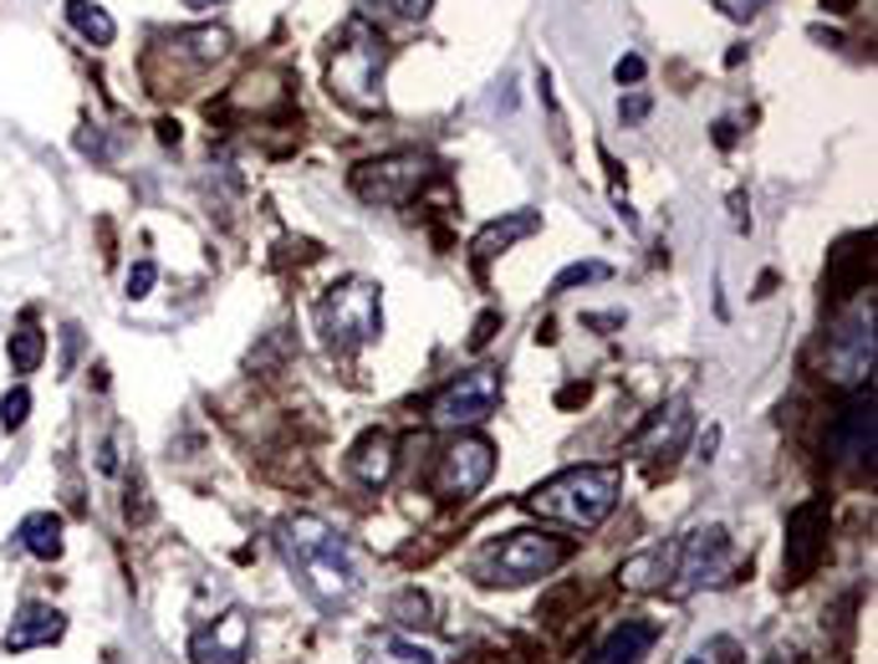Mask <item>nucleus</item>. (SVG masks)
I'll return each mask as SVG.
<instances>
[{
    "mask_svg": "<svg viewBox=\"0 0 878 664\" xmlns=\"http://www.w3.org/2000/svg\"><path fill=\"white\" fill-rule=\"evenodd\" d=\"M827 11H853V6H858V0H823Z\"/></svg>",
    "mask_w": 878,
    "mask_h": 664,
    "instance_id": "c9c22d12",
    "label": "nucleus"
},
{
    "mask_svg": "<svg viewBox=\"0 0 878 664\" xmlns=\"http://www.w3.org/2000/svg\"><path fill=\"white\" fill-rule=\"evenodd\" d=\"M15 547L21 552H31V558H41V562H56L62 558V517L56 511H31L21 527H15Z\"/></svg>",
    "mask_w": 878,
    "mask_h": 664,
    "instance_id": "aec40b11",
    "label": "nucleus"
},
{
    "mask_svg": "<svg viewBox=\"0 0 878 664\" xmlns=\"http://www.w3.org/2000/svg\"><path fill=\"white\" fill-rule=\"evenodd\" d=\"M690 429H694V414H690V398H669L665 409H654L649 419H644V429L628 445L639 455H679L684 445H690Z\"/></svg>",
    "mask_w": 878,
    "mask_h": 664,
    "instance_id": "ddd939ff",
    "label": "nucleus"
},
{
    "mask_svg": "<svg viewBox=\"0 0 878 664\" xmlns=\"http://www.w3.org/2000/svg\"><path fill=\"white\" fill-rule=\"evenodd\" d=\"M608 277V266L603 261H577V266H567L557 281H552V292H573V287H583V281H603Z\"/></svg>",
    "mask_w": 878,
    "mask_h": 664,
    "instance_id": "a878e982",
    "label": "nucleus"
},
{
    "mask_svg": "<svg viewBox=\"0 0 878 664\" xmlns=\"http://www.w3.org/2000/svg\"><path fill=\"white\" fill-rule=\"evenodd\" d=\"M654 639H659V629H654V624H639V619H634V624H618L598 650H593V660H587V664H639L644 654L654 650Z\"/></svg>",
    "mask_w": 878,
    "mask_h": 664,
    "instance_id": "a211bd4d",
    "label": "nucleus"
},
{
    "mask_svg": "<svg viewBox=\"0 0 878 664\" xmlns=\"http://www.w3.org/2000/svg\"><path fill=\"white\" fill-rule=\"evenodd\" d=\"M67 21L77 27V37H87L93 46H113V37H118V21H113L103 6H93V0H67Z\"/></svg>",
    "mask_w": 878,
    "mask_h": 664,
    "instance_id": "5701e85b",
    "label": "nucleus"
},
{
    "mask_svg": "<svg viewBox=\"0 0 878 664\" xmlns=\"http://www.w3.org/2000/svg\"><path fill=\"white\" fill-rule=\"evenodd\" d=\"M715 6H720L725 15H735V21H751V15H756L766 0H715Z\"/></svg>",
    "mask_w": 878,
    "mask_h": 664,
    "instance_id": "7c9ffc66",
    "label": "nucleus"
},
{
    "mask_svg": "<svg viewBox=\"0 0 878 664\" xmlns=\"http://www.w3.org/2000/svg\"><path fill=\"white\" fill-rule=\"evenodd\" d=\"M368 11H388V15H404V21H419V15H429V6L435 0H363Z\"/></svg>",
    "mask_w": 878,
    "mask_h": 664,
    "instance_id": "bb28decb",
    "label": "nucleus"
},
{
    "mask_svg": "<svg viewBox=\"0 0 878 664\" xmlns=\"http://www.w3.org/2000/svg\"><path fill=\"white\" fill-rule=\"evenodd\" d=\"M495 404H501V369H470L429 404V425L435 429L485 425L495 414Z\"/></svg>",
    "mask_w": 878,
    "mask_h": 664,
    "instance_id": "6e6552de",
    "label": "nucleus"
},
{
    "mask_svg": "<svg viewBox=\"0 0 878 664\" xmlns=\"http://www.w3.org/2000/svg\"><path fill=\"white\" fill-rule=\"evenodd\" d=\"M823 552H827V496H812L786 517V547H782L786 583H802L823 562Z\"/></svg>",
    "mask_w": 878,
    "mask_h": 664,
    "instance_id": "9b49d317",
    "label": "nucleus"
},
{
    "mask_svg": "<svg viewBox=\"0 0 878 664\" xmlns=\"http://www.w3.org/2000/svg\"><path fill=\"white\" fill-rule=\"evenodd\" d=\"M542 226V215L536 210H516V215H501V220H491V226L480 230L475 236V246H470V256H475V266H485V261H495L501 251H511L516 240H526L532 230Z\"/></svg>",
    "mask_w": 878,
    "mask_h": 664,
    "instance_id": "dca6fc26",
    "label": "nucleus"
},
{
    "mask_svg": "<svg viewBox=\"0 0 878 664\" xmlns=\"http://www.w3.org/2000/svg\"><path fill=\"white\" fill-rule=\"evenodd\" d=\"M761 664H786V660H761Z\"/></svg>",
    "mask_w": 878,
    "mask_h": 664,
    "instance_id": "58836bf2",
    "label": "nucleus"
},
{
    "mask_svg": "<svg viewBox=\"0 0 878 664\" xmlns=\"http://www.w3.org/2000/svg\"><path fill=\"white\" fill-rule=\"evenodd\" d=\"M384 66H388V41L373 27L368 15H347L343 31L333 37L327 52V93L337 107L373 118L384 113Z\"/></svg>",
    "mask_w": 878,
    "mask_h": 664,
    "instance_id": "f03ea898",
    "label": "nucleus"
},
{
    "mask_svg": "<svg viewBox=\"0 0 878 664\" xmlns=\"http://www.w3.org/2000/svg\"><path fill=\"white\" fill-rule=\"evenodd\" d=\"M644 113H649V97H628V103H618V118H624V123H639L644 118Z\"/></svg>",
    "mask_w": 878,
    "mask_h": 664,
    "instance_id": "2f4dec72",
    "label": "nucleus"
},
{
    "mask_svg": "<svg viewBox=\"0 0 878 664\" xmlns=\"http://www.w3.org/2000/svg\"><path fill=\"white\" fill-rule=\"evenodd\" d=\"M27 414H31V388L15 384L11 394L0 398V429H21L27 425Z\"/></svg>",
    "mask_w": 878,
    "mask_h": 664,
    "instance_id": "393cba45",
    "label": "nucleus"
},
{
    "mask_svg": "<svg viewBox=\"0 0 878 664\" xmlns=\"http://www.w3.org/2000/svg\"><path fill=\"white\" fill-rule=\"evenodd\" d=\"M731 572V537L725 527H694L690 537L669 542V588L675 598H690L710 583H725Z\"/></svg>",
    "mask_w": 878,
    "mask_h": 664,
    "instance_id": "0eeeda50",
    "label": "nucleus"
},
{
    "mask_svg": "<svg viewBox=\"0 0 878 664\" xmlns=\"http://www.w3.org/2000/svg\"><path fill=\"white\" fill-rule=\"evenodd\" d=\"M827 455L838 465H874V388H858L827 429Z\"/></svg>",
    "mask_w": 878,
    "mask_h": 664,
    "instance_id": "f8f14e48",
    "label": "nucleus"
},
{
    "mask_svg": "<svg viewBox=\"0 0 878 664\" xmlns=\"http://www.w3.org/2000/svg\"><path fill=\"white\" fill-rule=\"evenodd\" d=\"M185 6H195V11H210V6H220V0H185Z\"/></svg>",
    "mask_w": 878,
    "mask_h": 664,
    "instance_id": "e433bc0d",
    "label": "nucleus"
},
{
    "mask_svg": "<svg viewBox=\"0 0 878 664\" xmlns=\"http://www.w3.org/2000/svg\"><path fill=\"white\" fill-rule=\"evenodd\" d=\"M41 359H46V332H41L36 322H21V328L11 332V369L15 373H36Z\"/></svg>",
    "mask_w": 878,
    "mask_h": 664,
    "instance_id": "b1692460",
    "label": "nucleus"
},
{
    "mask_svg": "<svg viewBox=\"0 0 878 664\" xmlns=\"http://www.w3.org/2000/svg\"><path fill=\"white\" fill-rule=\"evenodd\" d=\"M715 144H720V148H731V144H735V123H715Z\"/></svg>",
    "mask_w": 878,
    "mask_h": 664,
    "instance_id": "473e14b6",
    "label": "nucleus"
},
{
    "mask_svg": "<svg viewBox=\"0 0 878 664\" xmlns=\"http://www.w3.org/2000/svg\"><path fill=\"white\" fill-rule=\"evenodd\" d=\"M868 246V236H848L833 251V271H827V287H833V297H848V292H858L868 281V271H874V256L864 251Z\"/></svg>",
    "mask_w": 878,
    "mask_h": 664,
    "instance_id": "6ab92c4d",
    "label": "nucleus"
},
{
    "mask_svg": "<svg viewBox=\"0 0 878 664\" xmlns=\"http://www.w3.org/2000/svg\"><path fill=\"white\" fill-rule=\"evenodd\" d=\"M495 328H501V312H485V318L475 322V332H470V347H485L495 338Z\"/></svg>",
    "mask_w": 878,
    "mask_h": 664,
    "instance_id": "c756f323",
    "label": "nucleus"
},
{
    "mask_svg": "<svg viewBox=\"0 0 878 664\" xmlns=\"http://www.w3.org/2000/svg\"><path fill=\"white\" fill-rule=\"evenodd\" d=\"M583 398H587V384H583V388H577V384H573V388H562V404H583Z\"/></svg>",
    "mask_w": 878,
    "mask_h": 664,
    "instance_id": "f704fd0d",
    "label": "nucleus"
},
{
    "mask_svg": "<svg viewBox=\"0 0 878 664\" xmlns=\"http://www.w3.org/2000/svg\"><path fill=\"white\" fill-rule=\"evenodd\" d=\"M245 650H251V619L240 609H230L226 619H215L210 629L195 634L189 660L195 664H245Z\"/></svg>",
    "mask_w": 878,
    "mask_h": 664,
    "instance_id": "4468645a",
    "label": "nucleus"
},
{
    "mask_svg": "<svg viewBox=\"0 0 878 664\" xmlns=\"http://www.w3.org/2000/svg\"><path fill=\"white\" fill-rule=\"evenodd\" d=\"M618 486H624V476L613 465H573V470L552 476L546 486H536L526 496V511L546 521H562V527H573V531H593L613 517Z\"/></svg>",
    "mask_w": 878,
    "mask_h": 664,
    "instance_id": "7ed1b4c3",
    "label": "nucleus"
},
{
    "mask_svg": "<svg viewBox=\"0 0 878 664\" xmlns=\"http://www.w3.org/2000/svg\"><path fill=\"white\" fill-rule=\"evenodd\" d=\"M874 359H878V338H874V307H853L838 328L827 332L823 347V369L838 388H874Z\"/></svg>",
    "mask_w": 878,
    "mask_h": 664,
    "instance_id": "423d86ee",
    "label": "nucleus"
},
{
    "mask_svg": "<svg viewBox=\"0 0 878 664\" xmlns=\"http://www.w3.org/2000/svg\"><path fill=\"white\" fill-rule=\"evenodd\" d=\"M317 328H322V338H327V347L343 353V359L358 353V347H368L373 338L384 332V297H378V287L363 277L327 287V297L317 302Z\"/></svg>",
    "mask_w": 878,
    "mask_h": 664,
    "instance_id": "20e7f679",
    "label": "nucleus"
},
{
    "mask_svg": "<svg viewBox=\"0 0 878 664\" xmlns=\"http://www.w3.org/2000/svg\"><path fill=\"white\" fill-rule=\"evenodd\" d=\"M425 179H429V164L419 159V154H388V159L358 164L353 189H358L368 205H404L414 189H425Z\"/></svg>",
    "mask_w": 878,
    "mask_h": 664,
    "instance_id": "9d476101",
    "label": "nucleus"
},
{
    "mask_svg": "<svg viewBox=\"0 0 878 664\" xmlns=\"http://www.w3.org/2000/svg\"><path fill=\"white\" fill-rule=\"evenodd\" d=\"M281 558L302 578V588L317 598L322 609H347L363 593L358 552L343 531H333L322 517H286L281 521Z\"/></svg>",
    "mask_w": 878,
    "mask_h": 664,
    "instance_id": "f257e3e1",
    "label": "nucleus"
},
{
    "mask_svg": "<svg viewBox=\"0 0 878 664\" xmlns=\"http://www.w3.org/2000/svg\"><path fill=\"white\" fill-rule=\"evenodd\" d=\"M491 476H495V445L480 435H460L450 450L439 455L435 476H429V491L439 501H470Z\"/></svg>",
    "mask_w": 878,
    "mask_h": 664,
    "instance_id": "1a4fd4ad",
    "label": "nucleus"
},
{
    "mask_svg": "<svg viewBox=\"0 0 878 664\" xmlns=\"http://www.w3.org/2000/svg\"><path fill=\"white\" fill-rule=\"evenodd\" d=\"M363 664H439V654L404 634H373L363 644Z\"/></svg>",
    "mask_w": 878,
    "mask_h": 664,
    "instance_id": "412c9836",
    "label": "nucleus"
},
{
    "mask_svg": "<svg viewBox=\"0 0 878 664\" xmlns=\"http://www.w3.org/2000/svg\"><path fill=\"white\" fill-rule=\"evenodd\" d=\"M613 77L618 82H628V87H634V82H644V56H618V66H613Z\"/></svg>",
    "mask_w": 878,
    "mask_h": 664,
    "instance_id": "c85d7f7f",
    "label": "nucleus"
},
{
    "mask_svg": "<svg viewBox=\"0 0 878 664\" xmlns=\"http://www.w3.org/2000/svg\"><path fill=\"white\" fill-rule=\"evenodd\" d=\"M618 583L634 588V593H649V588H665L669 583V547H649L639 558H628L618 568Z\"/></svg>",
    "mask_w": 878,
    "mask_h": 664,
    "instance_id": "4be33fe9",
    "label": "nucleus"
},
{
    "mask_svg": "<svg viewBox=\"0 0 878 664\" xmlns=\"http://www.w3.org/2000/svg\"><path fill=\"white\" fill-rule=\"evenodd\" d=\"M347 470H353L363 486H384V480L394 476V435L368 429V435L353 445V455H347Z\"/></svg>",
    "mask_w": 878,
    "mask_h": 664,
    "instance_id": "f3484780",
    "label": "nucleus"
},
{
    "mask_svg": "<svg viewBox=\"0 0 878 664\" xmlns=\"http://www.w3.org/2000/svg\"><path fill=\"white\" fill-rule=\"evenodd\" d=\"M154 281H159V266L138 261L134 271H128V297H148V292H154Z\"/></svg>",
    "mask_w": 878,
    "mask_h": 664,
    "instance_id": "cd10ccee",
    "label": "nucleus"
},
{
    "mask_svg": "<svg viewBox=\"0 0 878 664\" xmlns=\"http://www.w3.org/2000/svg\"><path fill=\"white\" fill-rule=\"evenodd\" d=\"M567 558H573V542H562V537L511 531L506 542H495L491 552L475 562V578L480 583H532V578L557 572Z\"/></svg>",
    "mask_w": 878,
    "mask_h": 664,
    "instance_id": "39448f33",
    "label": "nucleus"
},
{
    "mask_svg": "<svg viewBox=\"0 0 878 664\" xmlns=\"http://www.w3.org/2000/svg\"><path fill=\"white\" fill-rule=\"evenodd\" d=\"M62 634H67V619H62L52 603H27V609L11 619V629H6V650L27 654V650H36V644H56Z\"/></svg>",
    "mask_w": 878,
    "mask_h": 664,
    "instance_id": "2eb2a0df",
    "label": "nucleus"
},
{
    "mask_svg": "<svg viewBox=\"0 0 878 664\" xmlns=\"http://www.w3.org/2000/svg\"><path fill=\"white\" fill-rule=\"evenodd\" d=\"M684 664H710V654H690V660H684Z\"/></svg>",
    "mask_w": 878,
    "mask_h": 664,
    "instance_id": "4c0bfd02",
    "label": "nucleus"
},
{
    "mask_svg": "<svg viewBox=\"0 0 878 664\" xmlns=\"http://www.w3.org/2000/svg\"><path fill=\"white\" fill-rule=\"evenodd\" d=\"M731 210H735V230H751V215H745V199L741 195L731 199Z\"/></svg>",
    "mask_w": 878,
    "mask_h": 664,
    "instance_id": "72a5a7b5",
    "label": "nucleus"
}]
</instances>
